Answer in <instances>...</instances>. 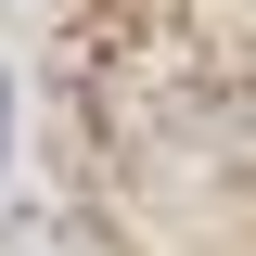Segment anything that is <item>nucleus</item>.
<instances>
[{
  "mask_svg": "<svg viewBox=\"0 0 256 256\" xmlns=\"http://www.w3.org/2000/svg\"><path fill=\"white\" fill-rule=\"evenodd\" d=\"M0 128H13V77H0Z\"/></svg>",
  "mask_w": 256,
  "mask_h": 256,
  "instance_id": "nucleus-1",
  "label": "nucleus"
}]
</instances>
